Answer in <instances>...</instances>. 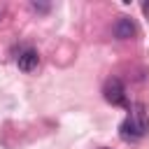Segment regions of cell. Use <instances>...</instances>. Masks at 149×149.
Segmentation results:
<instances>
[{"label": "cell", "mask_w": 149, "mask_h": 149, "mask_svg": "<svg viewBox=\"0 0 149 149\" xmlns=\"http://www.w3.org/2000/svg\"><path fill=\"white\" fill-rule=\"evenodd\" d=\"M114 35H116L119 40H130V37L135 35V26H133V21H130L128 16H121V19L114 23Z\"/></svg>", "instance_id": "277c9868"}, {"label": "cell", "mask_w": 149, "mask_h": 149, "mask_svg": "<svg viewBox=\"0 0 149 149\" xmlns=\"http://www.w3.org/2000/svg\"><path fill=\"white\" fill-rule=\"evenodd\" d=\"M16 63H19V70H23V72H33V70L37 68V63H40V56H37L35 49H23V51L19 54Z\"/></svg>", "instance_id": "3957f363"}, {"label": "cell", "mask_w": 149, "mask_h": 149, "mask_svg": "<svg viewBox=\"0 0 149 149\" xmlns=\"http://www.w3.org/2000/svg\"><path fill=\"white\" fill-rule=\"evenodd\" d=\"M147 130H149V116L142 105H135L130 116L121 123V137L123 140H140Z\"/></svg>", "instance_id": "6da1fadb"}, {"label": "cell", "mask_w": 149, "mask_h": 149, "mask_svg": "<svg viewBox=\"0 0 149 149\" xmlns=\"http://www.w3.org/2000/svg\"><path fill=\"white\" fill-rule=\"evenodd\" d=\"M33 9H42V12H47L49 7H47V5H37V2H33Z\"/></svg>", "instance_id": "5b68a950"}, {"label": "cell", "mask_w": 149, "mask_h": 149, "mask_svg": "<svg viewBox=\"0 0 149 149\" xmlns=\"http://www.w3.org/2000/svg\"><path fill=\"white\" fill-rule=\"evenodd\" d=\"M102 93H105V100L112 102V105H126V88L121 84L119 77H112L105 81L102 86Z\"/></svg>", "instance_id": "7a4b0ae2"}, {"label": "cell", "mask_w": 149, "mask_h": 149, "mask_svg": "<svg viewBox=\"0 0 149 149\" xmlns=\"http://www.w3.org/2000/svg\"><path fill=\"white\" fill-rule=\"evenodd\" d=\"M102 149H107V147H102Z\"/></svg>", "instance_id": "8992f818"}]
</instances>
